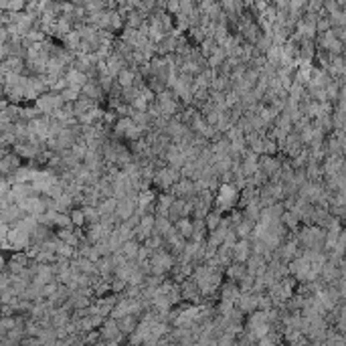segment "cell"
<instances>
[{
    "instance_id": "obj_7",
    "label": "cell",
    "mask_w": 346,
    "mask_h": 346,
    "mask_svg": "<svg viewBox=\"0 0 346 346\" xmlns=\"http://www.w3.org/2000/svg\"><path fill=\"white\" fill-rule=\"evenodd\" d=\"M176 203V197L172 193H164L156 199V217H168V210Z\"/></svg>"
},
{
    "instance_id": "obj_8",
    "label": "cell",
    "mask_w": 346,
    "mask_h": 346,
    "mask_svg": "<svg viewBox=\"0 0 346 346\" xmlns=\"http://www.w3.org/2000/svg\"><path fill=\"white\" fill-rule=\"evenodd\" d=\"M65 79H67L69 87H77V89H81V91H83V87H85V85H87V81H89V77H87L85 73H81V71L73 69V67H71V69L67 71Z\"/></svg>"
},
{
    "instance_id": "obj_12",
    "label": "cell",
    "mask_w": 346,
    "mask_h": 346,
    "mask_svg": "<svg viewBox=\"0 0 346 346\" xmlns=\"http://www.w3.org/2000/svg\"><path fill=\"white\" fill-rule=\"evenodd\" d=\"M140 247H142V243H140L138 239H132V241L124 243V247H122L120 251H122V255H124L128 261H136V259H138Z\"/></svg>"
},
{
    "instance_id": "obj_16",
    "label": "cell",
    "mask_w": 346,
    "mask_h": 346,
    "mask_svg": "<svg viewBox=\"0 0 346 346\" xmlns=\"http://www.w3.org/2000/svg\"><path fill=\"white\" fill-rule=\"evenodd\" d=\"M166 12H168L170 16H176V14L180 12V2H178V0H172V2H166Z\"/></svg>"
},
{
    "instance_id": "obj_1",
    "label": "cell",
    "mask_w": 346,
    "mask_h": 346,
    "mask_svg": "<svg viewBox=\"0 0 346 346\" xmlns=\"http://www.w3.org/2000/svg\"><path fill=\"white\" fill-rule=\"evenodd\" d=\"M239 197H241V190L235 184H221V188L215 195V210L219 213L233 210L235 205H239Z\"/></svg>"
},
{
    "instance_id": "obj_15",
    "label": "cell",
    "mask_w": 346,
    "mask_h": 346,
    "mask_svg": "<svg viewBox=\"0 0 346 346\" xmlns=\"http://www.w3.org/2000/svg\"><path fill=\"white\" fill-rule=\"evenodd\" d=\"M69 215H71V223H73V227H75V229H79V227L87 225V219H85V210H83V207H75Z\"/></svg>"
},
{
    "instance_id": "obj_5",
    "label": "cell",
    "mask_w": 346,
    "mask_h": 346,
    "mask_svg": "<svg viewBox=\"0 0 346 346\" xmlns=\"http://www.w3.org/2000/svg\"><path fill=\"white\" fill-rule=\"evenodd\" d=\"M279 168H281V164L277 162L276 156H259V170L261 172H265L270 178H274L277 176L279 172Z\"/></svg>"
},
{
    "instance_id": "obj_13",
    "label": "cell",
    "mask_w": 346,
    "mask_h": 346,
    "mask_svg": "<svg viewBox=\"0 0 346 346\" xmlns=\"http://www.w3.org/2000/svg\"><path fill=\"white\" fill-rule=\"evenodd\" d=\"M223 213H219V210H210L207 215V219H205V225H207L208 233H213V231H217L219 227H221V223H223Z\"/></svg>"
},
{
    "instance_id": "obj_10",
    "label": "cell",
    "mask_w": 346,
    "mask_h": 346,
    "mask_svg": "<svg viewBox=\"0 0 346 346\" xmlns=\"http://www.w3.org/2000/svg\"><path fill=\"white\" fill-rule=\"evenodd\" d=\"M136 75H138V71L132 69V67H126V69L122 71L118 77H116V81H118V85L122 87V89H128V87H134V81H136Z\"/></svg>"
},
{
    "instance_id": "obj_17",
    "label": "cell",
    "mask_w": 346,
    "mask_h": 346,
    "mask_svg": "<svg viewBox=\"0 0 346 346\" xmlns=\"http://www.w3.org/2000/svg\"><path fill=\"white\" fill-rule=\"evenodd\" d=\"M120 328H122L124 332H128V330H134V318H128V316H126V318L122 320V326H120Z\"/></svg>"
},
{
    "instance_id": "obj_2",
    "label": "cell",
    "mask_w": 346,
    "mask_h": 346,
    "mask_svg": "<svg viewBox=\"0 0 346 346\" xmlns=\"http://www.w3.org/2000/svg\"><path fill=\"white\" fill-rule=\"evenodd\" d=\"M180 180H182L180 170H176V168H172V166H164L162 170L156 172L152 184H156V186H158L160 190H164V193H170L174 184H178Z\"/></svg>"
},
{
    "instance_id": "obj_4",
    "label": "cell",
    "mask_w": 346,
    "mask_h": 346,
    "mask_svg": "<svg viewBox=\"0 0 346 346\" xmlns=\"http://www.w3.org/2000/svg\"><path fill=\"white\" fill-rule=\"evenodd\" d=\"M251 255H253L251 241H249V239H239V243L233 247V263H243V265H245Z\"/></svg>"
},
{
    "instance_id": "obj_9",
    "label": "cell",
    "mask_w": 346,
    "mask_h": 346,
    "mask_svg": "<svg viewBox=\"0 0 346 346\" xmlns=\"http://www.w3.org/2000/svg\"><path fill=\"white\" fill-rule=\"evenodd\" d=\"M174 231V223L168 217H156V225H154V233L160 235V237H168Z\"/></svg>"
},
{
    "instance_id": "obj_3",
    "label": "cell",
    "mask_w": 346,
    "mask_h": 346,
    "mask_svg": "<svg viewBox=\"0 0 346 346\" xmlns=\"http://www.w3.org/2000/svg\"><path fill=\"white\" fill-rule=\"evenodd\" d=\"M138 213V197H128L124 201H118V219L124 223V221H130L134 215Z\"/></svg>"
},
{
    "instance_id": "obj_6",
    "label": "cell",
    "mask_w": 346,
    "mask_h": 346,
    "mask_svg": "<svg viewBox=\"0 0 346 346\" xmlns=\"http://www.w3.org/2000/svg\"><path fill=\"white\" fill-rule=\"evenodd\" d=\"M81 95H85V98H89V100H93V102H102L105 95V91L102 89V85H100V81L98 79H89L87 81V85L83 87V91H81Z\"/></svg>"
},
{
    "instance_id": "obj_11",
    "label": "cell",
    "mask_w": 346,
    "mask_h": 346,
    "mask_svg": "<svg viewBox=\"0 0 346 346\" xmlns=\"http://www.w3.org/2000/svg\"><path fill=\"white\" fill-rule=\"evenodd\" d=\"M174 227H176V231H178L186 241H190V239L195 237V223H193V219H180L178 223H174Z\"/></svg>"
},
{
    "instance_id": "obj_14",
    "label": "cell",
    "mask_w": 346,
    "mask_h": 346,
    "mask_svg": "<svg viewBox=\"0 0 346 346\" xmlns=\"http://www.w3.org/2000/svg\"><path fill=\"white\" fill-rule=\"evenodd\" d=\"M98 210H100L102 217H113L118 213V201L116 199H105V201L100 203Z\"/></svg>"
}]
</instances>
